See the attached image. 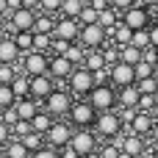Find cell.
I'll use <instances>...</instances> for the list:
<instances>
[{
  "instance_id": "obj_1",
  "label": "cell",
  "mask_w": 158,
  "mask_h": 158,
  "mask_svg": "<svg viewBox=\"0 0 158 158\" xmlns=\"http://www.w3.org/2000/svg\"><path fill=\"white\" fill-rule=\"evenodd\" d=\"M72 103H75V94H72L69 89L56 86V89L42 100V108H44L47 114H53V117H67L69 108H72Z\"/></svg>"
},
{
  "instance_id": "obj_2",
  "label": "cell",
  "mask_w": 158,
  "mask_h": 158,
  "mask_svg": "<svg viewBox=\"0 0 158 158\" xmlns=\"http://www.w3.org/2000/svg\"><path fill=\"white\" fill-rule=\"evenodd\" d=\"M86 100L92 103V108L100 114V111H114L117 108V89L111 83H94L92 92L86 94Z\"/></svg>"
},
{
  "instance_id": "obj_3",
  "label": "cell",
  "mask_w": 158,
  "mask_h": 158,
  "mask_svg": "<svg viewBox=\"0 0 158 158\" xmlns=\"http://www.w3.org/2000/svg\"><path fill=\"white\" fill-rule=\"evenodd\" d=\"M50 69V53H42V50H28V53H22V58H19V67H17V72H25V75H44Z\"/></svg>"
},
{
  "instance_id": "obj_4",
  "label": "cell",
  "mask_w": 158,
  "mask_h": 158,
  "mask_svg": "<svg viewBox=\"0 0 158 158\" xmlns=\"http://www.w3.org/2000/svg\"><path fill=\"white\" fill-rule=\"evenodd\" d=\"M67 117H69V125H72V128H94L97 111L92 108L89 100H75Z\"/></svg>"
},
{
  "instance_id": "obj_5",
  "label": "cell",
  "mask_w": 158,
  "mask_h": 158,
  "mask_svg": "<svg viewBox=\"0 0 158 158\" xmlns=\"http://www.w3.org/2000/svg\"><path fill=\"white\" fill-rule=\"evenodd\" d=\"M122 131H125V125H122V119H119L117 111H100V114H97V119H94V133H97V136L114 139V136L122 133Z\"/></svg>"
},
{
  "instance_id": "obj_6",
  "label": "cell",
  "mask_w": 158,
  "mask_h": 158,
  "mask_svg": "<svg viewBox=\"0 0 158 158\" xmlns=\"http://www.w3.org/2000/svg\"><path fill=\"white\" fill-rule=\"evenodd\" d=\"M67 86H69V92H72V94L86 97V94L92 92V86H94V75H92V69H86L83 64H81V67H75V69L69 72V78H67Z\"/></svg>"
},
{
  "instance_id": "obj_7",
  "label": "cell",
  "mask_w": 158,
  "mask_h": 158,
  "mask_svg": "<svg viewBox=\"0 0 158 158\" xmlns=\"http://www.w3.org/2000/svg\"><path fill=\"white\" fill-rule=\"evenodd\" d=\"M78 42L92 50V47H103L108 42V31L100 25V22H92V25H81V33H78Z\"/></svg>"
},
{
  "instance_id": "obj_8",
  "label": "cell",
  "mask_w": 158,
  "mask_h": 158,
  "mask_svg": "<svg viewBox=\"0 0 158 158\" xmlns=\"http://www.w3.org/2000/svg\"><path fill=\"white\" fill-rule=\"evenodd\" d=\"M150 19H153V17H150V8L142 6L139 0H136L131 8L122 11V22H125L128 28H133V31H139V28H150V25H153Z\"/></svg>"
},
{
  "instance_id": "obj_9",
  "label": "cell",
  "mask_w": 158,
  "mask_h": 158,
  "mask_svg": "<svg viewBox=\"0 0 158 158\" xmlns=\"http://www.w3.org/2000/svg\"><path fill=\"white\" fill-rule=\"evenodd\" d=\"M69 147L83 158L86 153L97 150V133H92L89 128H75L72 131V139H69Z\"/></svg>"
},
{
  "instance_id": "obj_10",
  "label": "cell",
  "mask_w": 158,
  "mask_h": 158,
  "mask_svg": "<svg viewBox=\"0 0 158 158\" xmlns=\"http://www.w3.org/2000/svg\"><path fill=\"white\" fill-rule=\"evenodd\" d=\"M72 125L69 122H53L50 125V131L44 133V142L50 144V147H56V150H64L67 144H69V139H72Z\"/></svg>"
},
{
  "instance_id": "obj_11",
  "label": "cell",
  "mask_w": 158,
  "mask_h": 158,
  "mask_svg": "<svg viewBox=\"0 0 158 158\" xmlns=\"http://www.w3.org/2000/svg\"><path fill=\"white\" fill-rule=\"evenodd\" d=\"M108 75H111V86L114 89H122V86L136 83V69H133V64H125V61L111 64L108 67Z\"/></svg>"
},
{
  "instance_id": "obj_12",
  "label": "cell",
  "mask_w": 158,
  "mask_h": 158,
  "mask_svg": "<svg viewBox=\"0 0 158 158\" xmlns=\"http://www.w3.org/2000/svg\"><path fill=\"white\" fill-rule=\"evenodd\" d=\"M78 33H81V22H78L75 17H58V19H56V31H53L56 39L78 42Z\"/></svg>"
},
{
  "instance_id": "obj_13",
  "label": "cell",
  "mask_w": 158,
  "mask_h": 158,
  "mask_svg": "<svg viewBox=\"0 0 158 158\" xmlns=\"http://www.w3.org/2000/svg\"><path fill=\"white\" fill-rule=\"evenodd\" d=\"M8 19H11V28H14V31H33L36 8H25V6H19L17 11L8 14Z\"/></svg>"
},
{
  "instance_id": "obj_14",
  "label": "cell",
  "mask_w": 158,
  "mask_h": 158,
  "mask_svg": "<svg viewBox=\"0 0 158 158\" xmlns=\"http://www.w3.org/2000/svg\"><path fill=\"white\" fill-rule=\"evenodd\" d=\"M72 69H75V64H72L64 53H53V56H50V69H47V72L53 75V81H67Z\"/></svg>"
},
{
  "instance_id": "obj_15",
  "label": "cell",
  "mask_w": 158,
  "mask_h": 158,
  "mask_svg": "<svg viewBox=\"0 0 158 158\" xmlns=\"http://www.w3.org/2000/svg\"><path fill=\"white\" fill-rule=\"evenodd\" d=\"M53 89H56V81H53L50 72H44V75H33V78H31V97H33V100L42 103Z\"/></svg>"
},
{
  "instance_id": "obj_16",
  "label": "cell",
  "mask_w": 158,
  "mask_h": 158,
  "mask_svg": "<svg viewBox=\"0 0 158 158\" xmlns=\"http://www.w3.org/2000/svg\"><path fill=\"white\" fill-rule=\"evenodd\" d=\"M139 97H142V92L136 83L117 89V106H122V108H139Z\"/></svg>"
},
{
  "instance_id": "obj_17",
  "label": "cell",
  "mask_w": 158,
  "mask_h": 158,
  "mask_svg": "<svg viewBox=\"0 0 158 158\" xmlns=\"http://www.w3.org/2000/svg\"><path fill=\"white\" fill-rule=\"evenodd\" d=\"M153 125H156V119H153V114H150V111H136V117H133L131 128H125V131L139 133V136H150Z\"/></svg>"
},
{
  "instance_id": "obj_18",
  "label": "cell",
  "mask_w": 158,
  "mask_h": 158,
  "mask_svg": "<svg viewBox=\"0 0 158 158\" xmlns=\"http://www.w3.org/2000/svg\"><path fill=\"white\" fill-rule=\"evenodd\" d=\"M19 58H22V50L17 47V42L14 39H0V61L3 64H19Z\"/></svg>"
},
{
  "instance_id": "obj_19",
  "label": "cell",
  "mask_w": 158,
  "mask_h": 158,
  "mask_svg": "<svg viewBox=\"0 0 158 158\" xmlns=\"http://www.w3.org/2000/svg\"><path fill=\"white\" fill-rule=\"evenodd\" d=\"M14 108H17L19 119H28V122H31V119L39 114L42 103H39V100H33V97H22V100H17V103H14Z\"/></svg>"
},
{
  "instance_id": "obj_20",
  "label": "cell",
  "mask_w": 158,
  "mask_h": 158,
  "mask_svg": "<svg viewBox=\"0 0 158 158\" xmlns=\"http://www.w3.org/2000/svg\"><path fill=\"white\" fill-rule=\"evenodd\" d=\"M122 150L125 153H131V156H142L147 147H144V136H139V133H131V131H125V142H122Z\"/></svg>"
},
{
  "instance_id": "obj_21",
  "label": "cell",
  "mask_w": 158,
  "mask_h": 158,
  "mask_svg": "<svg viewBox=\"0 0 158 158\" xmlns=\"http://www.w3.org/2000/svg\"><path fill=\"white\" fill-rule=\"evenodd\" d=\"M83 67H86V69H92V72H97V69L108 67V64H106V56H103V47H92V50H86Z\"/></svg>"
},
{
  "instance_id": "obj_22",
  "label": "cell",
  "mask_w": 158,
  "mask_h": 158,
  "mask_svg": "<svg viewBox=\"0 0 158 158\" xmlns=\"http://www.w3.org/2000/svg\"><path fill=\"white\" fill-rule=\"evenodd\" d=\"M108 39H111L114 44H119V47H122V44H131V39H133V28H128V25L119 19V25H117L114 31H108Z\"/></svg>"
},
{
  "instance_id": "obj_23",
  "label": "cell",
  "mask_w": 158,
  "mask_h": 158,
  "mask_svg": "<svg viewBox=\"0 0 158 158\" xmlns=\"http://www.w3.org/2000/svg\"><path fill=\"white\" fill-rule=\"evenodd\" d=\"M11 89H14L17 100H22V97H31V75H25V72H17V78L11 81Z\"/></svg>"
},
{
  "instance_id": "obj_24",
  "label": "cell",
  "mask_w": 158,
  "mask_h": 158,
  "mask_svg": "<svg viewBox=\"0 0 158 158\" xmlns=\"http://www.w3.org/2000/svg\"><path fill=\"white\" fill-rule=\"evenodd\" d=\"M97 22H100V25H103L106 31H114V28L119 25V11L108 6V8H103V11L97 14Z\"/></svg>"
},
{
  "instance_id": "obj_25",
  "label": "cell",
  "mask_w": 158,
  "mask_h": 158,
  "mask_svg": "<svg viewBox=\"0 0 158 158\" xmlns=\"http://www.w3.org/2000/svg\"><path fill=\"white\" fill-rule=\"evenodd\" d=\"M53 122H56V119H53V114H47L44 108H39V114H36V117L31 119V128H33L36 133H47Z\"/></svg>"
},
{
  "instance_id": "obj_26",
  "label": "cell",
  "mask_w": 158,
  "mask_h": 158,
  "mask_svg": "<svg viewBox=\"0 0 158 158\" xmlns=\"http://www.w3.org/2000/svg\"><path fill=\"white\" fill-rule=\"evenodd\" d=\"M3 158H31L28 147L19 142V139H11L6 147H3Z\"/></svg>"
},
{
  "instance_id": "obj_27",
  "label": "cell",
  "mask_w": 158,
  "mask_h": 158,
  "mask_svg": "<svg viewBox=\"0 0 158 158\" xmlns=\"http://www.w3.org/2000/svg\"><path fill=\"white\" fill-rule=\"evenodd\" d=\"M56 31V19L53 14H36V22H33V33H53Z\"/></svg>"
},
{
  "instance_id": "obj_28",
  "label": "cell",
  "mask_w": 158,
  "mask_h": 158,
  "mask_svg": "<svg viewBox=\"0 0 158 158\" xmlns=\"http://www.w3.org/2000/svg\"><path fill=\"white\" fill-rule=\"evenodd\" d=\"M64 56H67L75 67H81V64H83V58H86V47H83L81 42H69V44H67V50H64Z\"/></svg>"
},
{
  "instance_id": "obj_29",
  "label": "cell",
  "mask_w": 158,
  "mask_h": 158,
  "mask_svg": "<svg viewBox=\"0 0 158 158\" xmlns=\"http://www.w3.org/2000/svg\"><path fill=\"white\" fill-rule=\"evenodd\" d=\"M119 61H125V64H139L142 61V50L139 47H133V44H122L119 47Z\"/></svg>"
},
{
  "instance_id": "obj_30",
  "label": "cell",
  "mask_w": 158,
  "mask_h": 158,
  "mask_svg": "<svg viewBox=\"0 0 158 158\" xmlns=\"http://www.w3.org/2000/svg\"><path fill=\"white\" fill-rule=\"evenodd\" d=\"M25 147H28V153H36L39 147H44L47 142H44V133H36V131H31V133H25L22 139H19Z\"/></svg>"
},
{
  "instance_id": "obj_31",
  "label": "cell",
  "mask_w": 158,
  "mask_h": 158,
  "mask_svg": "<svg viewBox=\"0 0 158 158\" xmlns=\"http://www.w3.org/2000/svg\"><path fill=\"white\" fill-rule=\"evenodd\" d=\"M14 42H17V47H19L22 53L33 50V31H17V33H14Z\"/></svg>"
},
{
  "instance_id": "obj_32",
  "label": "cell",
  "mask_w": 158,
  "mask_h": 158,
  "mask_svg": "<svg viewBox=\"0 0 158 158\" xmlns=\"http://www.w3.org/2000/svg\"><path fill=\"white\" fill-rule=\"evenodd\" d=\"M14 103H17V94H14L11 83H0V111L3 108H11Z\"/></svg>"
},
{
  "instance_id": "obj_33",
  "label": "cell",
  "mask_w": 158,
  "mask_h": 158,
  "mask_svg": "<svg viewBox=\"0 0 158 158\" xmlns=\"http://www.w3.org/2000/svg\"><path fill=\"white\" fill-rule=\"evenodd\" d=\"M83 6H86V0H64V6H61V17H75V19H78V14H81Z\"/></svg>"
},
{
  "instance_id": "obj_34",
  "label": "cell",
  "mask_w": 158,
  "mask_h": 158,
  "mask_svg": "<svg viewBox=\"0 0 158 158\" xmlns=\"http://www.w3.org/2000/svg\"><path fill=\"white\" fill-rule=\"evenodd\" d=\"M131 44H133V47H139V50L150 47V28H139V31H133V39H131Z\"/></svg>"
},
{
  "instance_id": "obj_35",
  "label": "cell",
  "mask_w": 158,
  "mask_h": 158,
  "mask_svg": "<svg viewBox=\"0 0 158 158\" xmlns=\"http://www.w3.org/2000/svg\"><path fill=\"white\" fill-rule=\"evenodd\" d=\"M50 47H53V33H33V50L50 53Z\"/></svg>"
},
{
  "instance_id": "obj_36",
  "label": "cell",
  "mask_w": 158,
  "mask_h": 158,
  "mask_svg": "<svg viewBox=\"0 0 158 158\" xmlns=\"http://www.w3.org/2000/svg\"><path fill=\"white\" fill-rule=\"evenodd\" d=\"M136 86H139V92H142V94H156V89H158V78H156V75H150V78H142V81H136Z\"/></svg>"
},
{
  "instance_id": "obj_37",
  "label": "cell",
  "mask_w": 158,
  "mask_h": 158,
  "mask_svg": "<svg viewBox=\"0 0 158 158\" xmlns=\"http://www.w3.org/2000/svg\"><path fill=\"white\" fill-rule=\"evenodd\" d=\"M33 128H31V122L28 119H17L14 125H11V139H22L25 133H31Z\"/></svg>"
},
{
  "instance_id": "obj_38",
  "label": "cell",
  "mask_w": 158,
  "mask_h": 158,
  "mask_svg": "<svg viewBox=\"0 0 158 158\" xmlns=\"http://www.w3.org/2000/svg\"><path fill=\"white\" fill-rule=\"evenodd\" d=\"M78 22H81V25H92V22H97V11L86 3V6L81 8V14H78Z\"/></svg>"
},
{
  "instance_id": "obj_39",
  "label": "cell",
  "mask_w": 158,
  "mask_h": 158,
  "mask_svg": "<svg viewBox=\"0 0 158 158\" xmlns=\"http://www.w3.org/2000/svg\"><path fill=\"white\" fill-rule=\"evenodd\" d=\"M17 78V64H3L0 61V83H11Z\"/></svg>"
},
{
  "instance_id": "obj_40",
  "label": "cell",
  "mask_w": 158,
  "mask_h": 158,
  "mask_svg": "<svg viewBox=\"0 0 158 158\" xmlns=\"http://www.w3.org/2000/svg\"><path fill=\"white\" fill-rule=\"evenodd\" d=\"M31 158H61V150H56V147L44 144V147H39L36 153H31Z\"/></svg>"
},
{
  "instance_id": "obj_41",
  "label": "cell",
  "mask_w": 158,
  "mask_h": 158,
  "mask_svg": "<svg viewBox=\"0 0 158 158\" xmlns=\"http://www.w3.org/2000/svg\"><path fill=\"white\" fill-rule=\"evenodd\" d=\"M61 6H64V0H42V3H39V8H42L44 14H58Z\"/></svg>"
},
{
  "instance_id": "obj_42",
  "label": "cell",
  "mask_w": 158,
  "mask_h": 158,
  "mask_svg": "<svg viewBox=\"0 0 158 158\" xmlns=\"http://www.w3.org/2000/svg\"><path fill=\"white\" fill-rule=\"evenodd\" d=\"M133 69H136V81H142V78H150V75H153V64H147V61H139Z\"/></svg>"
},
{
  "instance_id": "obj_43",
  "label": "cell",
  "mask_w": 158,
  "mask_h": 158,
  "mask_svg": "<svg viewBox=\"0 0 158 158\" xmlns=\"http://www.w3.org/2000/svg\"><path fill=\"white\" fill-rule=\"evenodd\" d=\"M0 119H3L6 125H14V122L19 119V114H17V108L11 106V108H3V111H0Z\"/></svg>"
},
{
  "instance_id": "obj_44",
  "label": "cell",
  "mask_w": 158,
  "mask_h": 158,
  "mask_svg": "<svg viewBox=\"0 0 158 158\" xmlns=\"http://www.w3.org/2000/svg\"><path fill=\"white\" fill-rule=\"evenodd\" d=\"M156 106V94H142L139 97V111H153Z\"/></svg>"
},
{
  "instance_id": "obj_45",
  "label": "cell",
  "mask_w": 158,
  "mask_h": 158,
  "mask_svg": "<svg viewBox=\"0 0 158 158\" xmlns=\"http://www.w3.org/2000/svg\"><path fill=\"white\" fill-rule=\"evenodd\" d=\"M142 61L156 64V61H158V47H153V44H150V47H144V50H142Z\"/></svg>"
},
{
  "instance_id": "obj_46",
  "label": "cell",
  "mask_w": 158,
  "mask_h": 158,
  "mask_svg": "<svg viewBox=\"0 0 158 158\" xmlns=\"http://www.w3.org/2000/svg\"><path fill=\"white\" fill-rule=\"evenodd\" d=\"M8 142H11V125H6L0 119V147H6Z\"/></svg>"
},
{
  "instance_id": "obj_47",
  "label": "cell",
  "mask_w": 158,
  "mask_h": 158,
  "mask_svg": "<svg viewBox=\"0 0 158 158\" xmlns=\"http://www.w3.org/2000/svg\"><path fill=\"white\" fill-rule=\"evenodd\" d=\"M100 156H103V158H117V156H119V147L108 142L106 147H100Z\"/></svg>"
},
{
  "instance_id": "obj_48",
  "label": "cell",
  "mask_w": 158,
  "mask_h": 158,
  "mask_svg": "<svg viewBox=\"0 0 158 158\" xmlns=\"http://www.w3.org/2000/svg\"><path fill=\"white\" fill-rule=\"evenodd\" d=\"M92 75H94V83H111L108 67H103V69H97V72H92Z\"/></svg>"
},
{
  "instance_id": "obj_49",
  "label": "cell",
  "mask_w": 158,
  "mask_h": 158,
  "mask_svg": "<svg viewBox=\"0 0 158 158\" xmlns=\"http://www.w3.org/2000/svg\"><path fill=\"white\" fill-rule=\"evenodd\" d=\"M111 3V8H117V11H125V8H131L136 0H108Z\"/></svg>"
},
{
  "instance_id": "obj_50",
  "label": "cell",
  "mask_w": 158,
  "mask_h": 158,
  "mask_svg": "<svg viewBox=\"0 0 158 158\" xmlns=\"http://www.w3.org/2000/svg\"><path fill=\"white\" fill-rule=\"evenodd\" d=\"M86 3H89V6H92V8H94V11H97V14H100V11H103V8H108V6H111V3H108V0H86Z\"/></svg>"
},
{
  "instance_id": "obj_51",
  "label": "cell",
  "mask_w": 158,
  "mask_h": 158,
  "mask_svg": "<svg viewBox=\"0 0 158 158\" xmlns=\"http://www.w3.org/2000/svg\"><path fill=\"white\" fill-rule=\"evenodd\" d=\"M150 44H153V47H158V22H153V25H150Z\"/></svg>"
},
{
  "instance_id": "obj_52",
  "label": "cell",
  "mask_w": 158,
  "mask_h": 158,
  "mask_svg": "<svg viewBox=\"0 0 158 158\" xmlns=\"http://www.w3.org/2000/svg\"><path fill=\"white\" fill-rule=\"evenodd\" d=\"M61 158H81V156H78V153H75V150H72V147L67 144V147L61 150Z\"/></svg>"
},
{
  "instance_id": "obj_53",
  "label": "cell",
  "mask_w": 158,
  "mask_h": 158,
  "mask_svg": "<svg viewBox=\"0 0 158 158\" xmlns=\"http://www.w3.org/2000/svg\"><path fill=\"white\" fill-rule=\"evenodd\" d=\"M39 3H42V0H22L25 8H39Z\"/></svg>"
},
{
  "instance_id": "obj_54",
  "label": "cell",
  "mask_w": 158,
  "mask_h": 158,
  "mask_svg": "<svg viewBox=\"0 0 158 158\" xmlns=\"http://www.w3.org/2000/svg\"><path fill=\"white\" fill-rule=\"evenodd\" d=\"M150 139H153V144L158 147V122L153 125V131H150Z\"/></svg>"
},
{
  "instance_id": "obj_55",
  "label": "cell",
  "mask_w": 158,
  "mask_h": 158,
  "mask_svg": "<svg viewBox=\"0 0 158 158\" xmlns=\"http://www.w3.org/2000/svg\"><path fill=\"white\" fill-rule=\"evenodd\" d=\"M6 14H8V3H6V0H0V17H6Z\"/></svg>"
},
{
  "instance_id": "obj_56",
  "label": "cell",
  "mask_w": 158,
  "mask_h": 158,
  "mask_svg": "<svg viewBox=\"0 0 158 158\" xmlns=\"http://www.w3.org/2000/svg\"><path fill=\"white\" fill-rule=\"evenodd\" d=\"M83 158H103V156H100V147H97V150H92V153H86Z\"/></svg>"
},
{
  "instance_id": "obj_57",
  "label": "cell",
  "mask_w": 158,
  "mask_h": 158,
  "mask_svg": "<svg viewBox=\"0 0 158 158\" xmlns=\"http://www.w3.org/2000/svg\"><path fill=\"white\" fill-rule=\"evenodd\" d=\"M142 6H147V8H153V6H158V0H139Z\"/></svg>"
},
{
  "instance_id": "obj_58",
  "label": "cell",
  "mask_w": 158,
  "mask_h": 158,
  "mask_svg": "<svg viewBox=\"0 0 158 158\" xmlns=\"http://www.w3.org/2000/svg\"><path fill=\"white\" fill-rule=\"evenodd\" d=\"M150 114H153V119H156V122H158V103H156V106H153V111H150Z\"/></svg>"
},
{
  "instance_id": "obj_59",
  "label": "cell",
  "mask_w": 158,
  "mask_h": 158,
  "mask_svg": "<svg viewBox=\"0 0 158 158\" xmlns=\"http://www.w3.org/2000/svg\"><path fill=\"white\" fill-rule=\"evenodd\" d=\"M117 158H133V156H131V153H125V150H119V156H117Z\"/></svg>"
},
{
  "instance_id": "obj_60",
  "label": "cell",
  "mask_w": 158,
  "mask_h": 158,
  "mask_svg": "<svg viewBox=\"0 0 158 158\" xmlns=\"http://www.w3.org/2000/svg\"><path fill=\"white\" fill-rule=\"evenodd\" d=\"M153 75H156V78H158V61H156V64H153Z\"/></svg>"
},
{
  "instance_id": "obj_61",
  "label": "cell",
  "mask_w": 158,
  "mask_h": 158,
  "mask_svg": "<svg viewBox=\"0 0 158 158\" xmlns=\"http://www.w3.org/2000/svg\"><path fill=\"white\" fill-rule=\"evenodd\" d=\"M136 158H153V156H147V153H142V156H136Z\"/></svg>"
},
{
  "instance_id": "obj_62",
  "label": "cell",
  "mask_w": 158,
  "mask_h": 158,
  "mask_svg": "<svg viewBox=\"0 0 158 158\" xmlns=\"http://www.w3.org/2000/svg\"><path fill=\"white\" fill-rule=\"evenodd\" d=\"M156 103H158V89H156Z\"/></svg>"
}]
</instances>
